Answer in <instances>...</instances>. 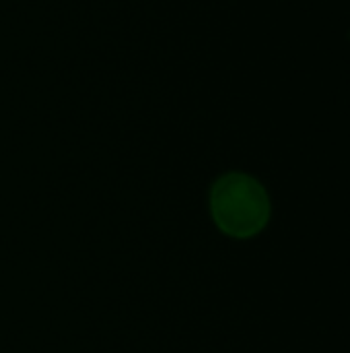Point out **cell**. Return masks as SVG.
<instances>
[{"label": "cell", "mask_w": 350, "mask_h": 353, "mask_svg": "<svg viewBox=\"0 0 350 353\" xmlns=\"http://www.w3.org/2000/svg\"><path fill=\"white\" fill-rule=\"evenodd\" d=\"M215 225L229 238L250 240L266 230L272 203L266 186L245 172H227L215 180L208 194Z\"/></svg>", "instance_id": "cell-1"}]
</instances>
